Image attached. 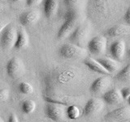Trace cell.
I'll use <instances>...</instances> for the list:
<instances>
[{"label":"cell","mask_w":130,"mask_h":122,"mask_svg":"<svg viewBox=\"0 0 130 122\" xmlns=\"http://www.w3.org/2000/svg\"><path fill=\"white\" fill-rule=\"evenodd\" d=\"M80 69L69 65H56L49 68L42 77V95L63 93L62 89L76 85L81 77Z\"/></svg>","instance_id":"1"},{"label":"cell","mask_w":130,"mask_h":122,"mask_svg":"<svg viewBox=\"0 0 130 122\" xmlns=\"http://www.w3.org/2000/svg\"><path fill=\"white\" fill-rule=\"evenodd\" d=\"M89 17L94 20H104L117 16L124 7V0H87Z\"/></svg>","instance_id":"2"},{"label":"cell","mask_w":130,"mask_h":122,"mask_svg":"<svg viewBox=\"0 0 130 122\" xmlns=\"http://www.w3.org/2000/svg\"><path fill=\"white\" fill-rule=\"evenodd\" d=\"M63 20L64 21L57 34V38L59 40L68 38L72 33L85 21L83 11L73 9L67 10L64 13Z\"/></svg>","instance_id":"3"},{"label":"cell","mask_w":130,"mask_h":122,"mask_svg":"<svg viewBox=\"0 0 130 122\" xmlns=\"http://www.w3.org/2000/svg\"><path fill=\"white\" fill-rule=\"evenodd\" d=\"M91 30L92 28L90 23L88 21H84L68 37L69 42L76 46L84 48L85 46H87L89 41L90 40L89 37L91 34Z\"/></svg>","instance_id":"4"},{"label":"cell","mask_w":130,"mask_h":122,"mask_svg":"<svg viewBox=\"0 0 130 122\" xmlns=\"http://www.w3.org/2000/svg\"><path fill=\"white\" fill-rule=\"evenodd\" d=\"M59 54L63 59H75L85 58L87 56L88 52L83 47H80L72 43H65L59 49Z\"/></svg>","instance_id":"5"},{"label":"cell","mask_w":130,"mask_h":122,"mask_svg":"<svg viewBox=\"0 0 130 122\" xmlns=\"http://www.w3.org/2000/svg\"><path fill=\"white\" fill-rule=\"evenodd\" d=\"M44 113L47 118L55 122H61L66 118V108L63 105L46 103L44 108Z\"/></svg>","instance_id":"6"},{"label":"cell","mask_w":130,"mask_h":122,"mask_svg":"<svg viewBox=\"0 0 130 122\" xmlns=\"http://www.w3.org/2000/svg\"><path fill=\"white\" fill-rule=\"evenodd\" d=\"M7 76L12 79L21 77L25 72V66L23 61L18 57H13L7 61L6 65Z\"/></svg>","instance_id":"7"},{"label":"cell","mask_w":130,"mask_h":122,"mask_svg":"<svg viewBox=\"0 0 130 122\" xmlns=\"http://www.w3.org/2000/svg\"><path fill=\"white\" fill-rule=\"evenodd\" d=\"M42 99L46 103H57L63 106L73 105L77 101V98L76 96L68 95L65 93H51L42 95Z\"/></svg>","instance_id":"8"},{"label":"cell","mask_w":130,"mask_h":122,"mask_svg":"<svg viewBox=\"0 0 130 122\" xmlns=\"http://www.w3.org/2000/svg\"><path fill=\"white\" fill-rule=\"evenodd\" d=\"M0 34V44L4 50H9L14 47L17 37V31L14 25L8 24Z\"/></svg>","instance_id":"9"},{"label":"cell","mask_w":130,"mask_h":122,"mask_svg":"<svg viewBox=\"0 0 130 122\" xmlns=\"http://www.w3.org/2000/svg\"><path fill=\"white\" fill-rule=\"evenodd\" d=\"M107 40L103 35H98L92 38L87 44L88 51L93 55H100L106 52Z\"/></svg>","instance_id":"10"},{"label":"cell","mask_w":130,"mask_h":122,"mask_svg":"<svg viewBox=\"0 0 130 122\" xmlns=\"http://www.w3.org/2000/svg\"><path fill=\"white\" fill-rule=\"evenodd\" d=\"M104 107V102L98 98H92L85 103L83 109V115L85 116H93L99 114Z\"/></svg>","instance_id":"11"},{"label":"cell","mask_w":130,"mask_h":122,"mask_svg":"<svg viewBox=\"0 0 130 122\" xmlns=\"http://www.w3.org/2000/svg\"><path fill=\"white\" fill-rule=\"evenodd\" d=\"M111 79L109 77H100L93 81L89 87V90L94 95H99V94L107 91L108 88L111 86Z\"/></svg>","instance_id":"12"},{"label":"cell","mask_w":130,"mask_h":122,"mask_svg":"<svg viewBox=\"0 0 130 122\" xmlns=\"http://www.w3.org/2000/svg\"><path fill=\"white\" fill-rule=\"evenodd\" d=\"M130 117V107L129 106H122L113 111L108 112L105 116V119L111 121H122L127 120Z\"/></svg>","instance_id":"13"},{"label":"cell","mask_w":130,"mask_h":122,"mask_svg":"<svg viewBox=\"0 0 130 122\" xmlns=\"http://www.w3.org/2000/svg\"><path fill=\"white\" fill-rule=\"evenodd\" d=\"M126 53V45L124 40H116L113 42L110 47V54L113 59L116 61H121L124 58Z\"/></svg>","instance_id":"14"},{"label":"cell","mask_w":130,"mask_h":122,"mask_svg":"<svg viewBox=\"0 0 130 122\" xmlns=\"http://www.w3.org/2000/svg\"><path fill=\"white\" fill-rule=\"evenodd\" d=\"M41 13L38 10H30L24 11L19 16V22L23 26H30L39 20Z\"/></svg>","instance_id":"15"},{"label":"cell","mask_w":130,"mask_h":122,"mask_svg":"<svg viewBox=\"0 0 130 122\" xmlns=\"http://www.w3.org/2000/svg\"><path fill=\"white\" fill-rule=\"evenodd\" d=\"M102 100L104 103L110 104V105H115L121 103L123 101L120 89L117 88H112L103 93L102 96Z\"/></svg>","instance_id":"16"},{"label":"cell","mask_w":130,"mask_h":122,"mask_svg":"<svg viewBox=\"0 0 130 122\" xmlns=\"http://www.w3.org/2000/svg\"><path fill=\"white\" fill-rule=\"evenodd\" d=\"M107 34L111 38L126 36L130 34V26L125 24H116L107 30Z\"/></svg>","instance_id":"17"},{"label":"cell","mask_w":130,"mask_h":122,"mask_svg":"<svg viewBox=\"0 0 130 122\" xmlns=\"http://www.w3.org/2000/svg\"><path fill=\"white\" fill-rule=\"evenodd\" d=\"M44 14L48 19L55 17L58 12V0H44Z\"/></svg>","instance_id":"18"},{"label":"cell","mask_w":130,"mask_h":122,"mask_svg":"<svg viewBox=\"0 0 130 122\" xmlns=\"http://www.w3.org/2000/svg\"><path fill=\"white\" fill-rule=\"evenodd\" d=\"M109 73L120 70V64L118 61L110 58H100L97 59Z\"/></svg>","instance_id":"19"},{"label":"cell","mask_w":130,"mask_h":122,"mask_svg":"<svg viewBox=\"0 0 130 122\" xmlns=\"http://www.w3.org/2000/svg\"><path fill=\"white\" fill-rule=\"evenodd\" d=\"M84 64L85 66L88 67L89 69H90L93 72L100 73V74H103V75L110 74V73L102 66V64L97 59H94L93 58H85L84 60Z\"/></svg>","instance_id":"20"},{"label":"cell","mask_w":130,"mask_h":122,"mask_svg":"<svg viewBox=\"0 0 130 122\" xmlns=\"http://www.w3.org/2000/svg\"><path fill=\"white\" fill-rule=\"evenodd\" d=\"M28 43H29V38H28V34L24 29L20 28L17 32V37H16L14 47L17 50H21V49L26 48Z\"/></svg>","instance_id":"21"},{"label":"cell","mask_w":130,"mask_h":122,"mask_svg":"<svg viewBox=\"0 0 130 122\" xmlns=\"http://www.w3.org/2000/svg\"><path fill=\"white\" fill-rule=\"evenodd\" d=\"M67 10H80L83 11V8L86 6L87 0H63Z\"/></svg>","instance_id":"22"},{"label":"cell","mask_w":130,"mask_h":122,"mask_svg":"<svg viewBox=\"0 0 130 122\" xmlns=\"http://www.w3.org/2000/svg\"><path fill=\"white\" fill-rule=\"evenodd\" d=\"M81 111L76 104L68 106L66 108V116L70 120H76L80 116Z\"/></svg>","instance_id":"23"},{"label":"cell","mask_w":130,"mask_h":122,"mask_svg":"<svg viewBox=\"0 0 130 122\" xmlns=\"http://www.w3.org/2000/svg\"><path fill=\"white\" fill-rule=\"evenodd\" d=\"M37 104L35 101L32 99H26L22 102L21 103V111L25 115H29L35 111Z\"/></svg>","instance_id":"24"},{"label":"cell","mask_w":130,"mask_h":122,"mask_svg":"<svg viewBox=\"0 0 130 122\" xmlns=\"http://www.w3.org/2000/svg\"><path fill=\"white\" fill-rule=\"evenodd\" d=\"M116 78L120 81H124V82L130 81V63L117 72Z\"/></svg>","instance_id":"25"},{"label":"cell","mask_w":130,"mask_h":122,"mask_svg":"<svg viewBox=\"0 0 130 122\" xmlns=\"http://www.w3.org/2000/svg\"><path fill=\"white\" fill-rule=\"evenodd\" d=\"M18 90L22 95H30L34 92V86L28 81H22L18 85Z\"/></svg>","instance_id":"26"},{"label":"cell","mask_w":130,"mask_h":122,"mask_svg":"<svg viewBox=\"0 0 130 122\" xmlns=\"http://www.w3.org/2000/svg\"><path fill=\"white\" fill-rule=\"evenodd\" d=\"M10 92L7 89H0V103L5 102L9 98Z\"/></svg>","instance_id":"27"},{"label":"cell","mask_w":130,"mask_h":122,"mask_svg":"<svg viewBox=\"0 0 130 122\" xmlns=\"http://www.w3.org/2000/svg\"><path fill=\"white\" fill-rule=\"evenodd\" d=\"M120 93H121L122 98H123V100L124 99L127 100L130 97V86L124 87L123 89H120Z\"/></svg>","instance_id":"28"},{"label":"cell","mask_w":130,"mask_h":122,"mask_svg":"<svg viewBox=\"0 0 130 122\" xmlns=\"http://www.w3.org/2000/svg\"><path fill=\"white\" fill-rule=\"evenodd\" d=\"M25 1H26V5L28 7H34L41 4L43 2V0H25Z\"/></svg>","instance_id":"29"},{"label":"cell","mask_w":130,"mask_h":122,"mask_svg":"<svg viewBox=\"0 0 130 122\" xmlns=\"http://www.w3.org/2000/svg\"><path fill=\"white\" fill-rule=\"evenodd\" d=\"M124 21L127 23L128 25L130 26V6L128 7V9L125 11V14L124 16Z\"/></svg>","instance_id":"30"},{"label":"cell","mask_w":130,"mask_h":122,"mask_svg":"<svg viewBox=\"0 0 130 122\" xmlns=\"http://www.w3.org/2000/svg\"><path fill=\"white\" fill-rule=\"evenodd\" d=\"M7 122H19V119L15 113H11V114H10L9 117H8Z\"/></svg>","instance_id":"31"},{"label":"cell","mask_w":130,"mask_h":122,"mask_svg":"<svg viewBox=\"0 0 130 122\" xmlns=\"http://www.w3.org/2000/svg\"><path fill=\"white\" fill-rule=\"evenodd\" d=\"M7 25V24L5 22H3V20H0V34H1L2 31L4 29V28H5Z\"/></svg>","instance_id":"32"},{"label":"cell","mask_w":130,"mask_h":122,"mask_svg":"<svg viewBox=\"0 0 130 122\" xmlns=\"http://www.w3.org/2000/svg\"><path fill=\"white\" fill-rule=\"evenodd\" d=\"M11 1L13 3H20V2H22L23 0H11Z\"/></svg>","instance_id":"33"},{"label":"cell","mask_w":130,"mask_h":122,"mask_svg":"<svg viewBox=\"0 0 130 122\" xmlns=\"http://www.w3.org/2000/svg\"><path fill=\"white\" fill-rule=\"evenodd\" d=\"M128 58L130 59V47H129V49L128 50Z\"/></svg>","instance_id":"34"},{"label":"cell","mask_w":130,"mask_h":122,"mask_svg":"<svg viewBox=\"0 0 130 122\" xmlns=\"http://www.w3.org/2000/svg\"><path fill=\"white\" fill-rule=\"evenodd\" d=\"M127 101H128V105H129V107H130V97L128 98V99H127Z\"/></svg>","instance_id":"35"},{"label":"cell","mask_w":130,"mask_h":122,"mask_svg":"<svg viewBox=\"0 0 130 122\" xmlns=\"http://www.w3.org/2000/svg\"><path fill=\"white\" fill-rule=\"evenodd\" d=\"M0 122H4V121H3V120L2 119L1 117H0Z\"/></svg>","instance_id":"36"},{"label":"cell","mask_w":130,"mask_h":122,"mask_svg":"<svg viewBox=\"0 0 130 122\" xmlns=\"http://www.w3.org/2000/svg\"><path fill=\"white\" fill-rule=\"evenodd\" d=\"M118 122H128V120H122V121H118Z\"/></svg>","instance_id":"37"},{"label":"cell","mask_w":130,"mask_h":122,"mask_svg":"<svg viewBox=\"0 0 130 122\" xmlns=\"http://www.w3.org/2000/svg\"><path fill=\"white\" fill-rule=\"evenodd\" d=\"M3 1H5V0H0V2H3Z\"/></svg>","instance_id":"38"},{"label":"cell","mask_w":130,"mask_h":122,"mask_svg":"<svg viewBox=\"0 0 130 122\" xmlns=\"http://www.w3.org/2000/svg\"><path fill=\"white\" fill-rule=\"evenodd\" d=\"M40 122H42V121H40Z\"/></svg>","instance_id":"39"},{"label":"cell","mask_w":130,"mask_h":122,"mask_svg":"<svg viewBox=\"0 0 130 122\" xmlns=\"http://www.w3.org/2000/svg\"><path fill=\"white\" fill-rule=\"evenodd\" d=\"M128 122H130V120H129V121H128Z\"/></svg>","instance_id":"40"}]
</instances>
